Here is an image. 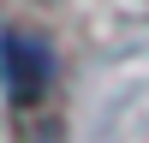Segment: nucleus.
<instances>
[{"label": "nucleus", "mask_w": 149, "mask_h": 143, "mask_svg": "<svg viewBox=\"0 0 149 143\" xmlns=\"http://www.w3.org/2000/svg\"><path fill=\"white\" fill-rule=\"evenodd\" d=\"M0 72H6L12 101L30 107L36 95L48 90V48L36 42V36H24V30H6V36H0Z\"/></svg>", "instance_id": "obj_1"}]
</instances>
